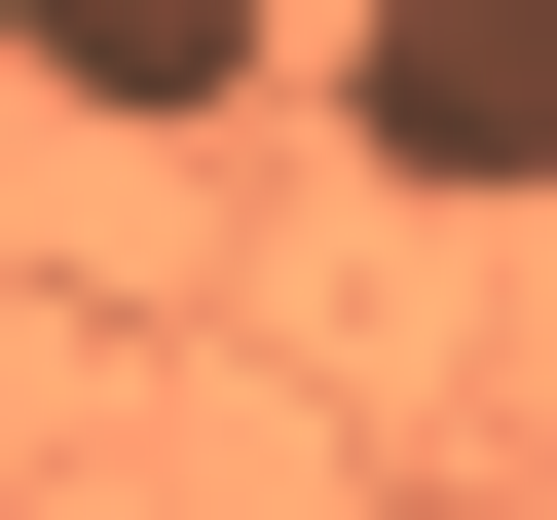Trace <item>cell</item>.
Returning <instances> with one entry per match:
<instances>
[{
    "label": "cell",
    "mask_w": 557,
    "mask_h": 520,
    "mask_svg": "<svg viewBox=\"0 0 557 520\" xmlns=\"http://www.w3.org/2000/svg\"><path fill=\"white\" fill-rule=\"evenodd\" d=\"M260 38H298V0H0V75H38V112H260Z\"/></svg>",
    "instance_id": "obj_2"
},
{
    "label": "cell",
    "mask_w": 557,
    "mask_h": 520,
    "mask_svg": "<svg viewBox=\"0 0 557 520\" xmlns=\"http://www.w3.org/2000/svg\"><path fill=\"white\" fill-rule=\"evenodd\" d=\"M335 149L409 223H520L557 186V0H335Z\"/></svg>",
    "instance_id": "obj_1"
}]
</instances>
